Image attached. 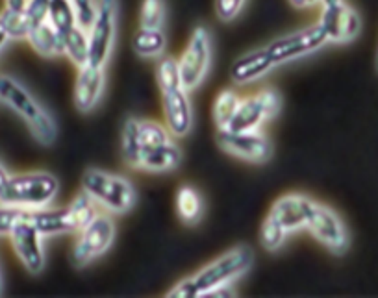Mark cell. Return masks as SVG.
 I'll return each instance as SVG.
<instances>
[{
	"instance_id": "4fadbf2b",
	"label": "cell",
	"mask_w": 378,
	"mask_h": 298,
	"mask_svg": "<svg viewBox=\"0 0 378 298\" xmlns=\"http://www.w3.org/2000/svg\"><path fill=\"white\" fill-rule=\"evenodd\" d=\"M315 202L302 195H286L278 198L269 211L267 220L278 226L280 230L287 231L299 230L308 225Z\"/></svg>"
},
{
	"instance_id": "7c38bea8",
	"label": "cell",
	"mask_w": 378,
	"mask_h": 298,
	"mask_svg": "<svg viewBox=\"0 0 378 298\" xmlns=\"http://www.w3.org/2000/svg\"><path fill=\"white\" fill-rule=\"evenodd\" d=\"M306 226L319 243H323L326 249H330L335 254H342L343 250L347 249V230H345L342 219L330 207L315 204Z\"/></svg>"
},
{
	"instance_id": "f35d334b",
	"label": "cell",
	"mask_w": 378,
	"mask_h": 298,
	"mask_svg": "<svg viewBox=\"0 0 378 298\" xmlns=\"http://www.w3.org/2000/svg\"><path fill=\"white\" fill-rule=\"evenodd\" d=\"M4 293V284H2V274H0V295Z\"/></svg>"
},
{
	"instance_id": "8992f818",
	"label": "cell",
	"mask_w": 378,
	"mask_h": 298,
	"mask_svg": "<svg viewBox=\"0 0 378 298\" xmlns=\"http://www.w3.org/2000/svg\"><path fill=\"white\" fill-rule=\"evenodd\" d=\"M115 238V226L108 215L98 213L97 217L80 230L73 249V263L76 267H82L86 263L93 262L95 257L102 255L110 249Z\"/></svg>"
},
{
	"instance_id": "1f68e13d",
	"label": "cell",
	"mask_w": 378,
	"mask_h": 298,
	"mask_svg": "<svg viewBox=\"0 0 378 298\" xmlns=\"http://www.w3.org/2000/svg\"><path fill=\"white\" fill-rule=\"evenodd\" d=\"M284 238H286V231L280 230L278 226H275L273 222L265 220L262 228V244L267 250H276L284 243Z\"/></svg>"
},
{
	"instance_id": "484cf974",
	"label": "cell",
	"mask_w": 378,
	"mask_h": 298,
	"mask_svg": "<svg viewBox=\"0 0 378 298\" xmlns=\"http://www.w3.org/2000/svg\"><path fill=\"white\" fill-rule=\"evenodd\" d=\"M239 106V98L238 95L230 89H225V91H221L215 98L214 104V119L215 124L219 126V130L228 126V122L234 117L236 110H238Z\"/></svg>"
},
{
	"instance_id": "cb8c5ba5",
	"label": "cell",
	"mask_w": 378,
	"mask_h": 298,
	"mask_svg": "<svg viewBox=\"0 0 378 298\" xmlns=\"http://www.w3.org/2000/svg\"><path fill=\"white\" fill-rule=\"evenodd\" d=\"M177 211L184 222H197L202 215V200L195 189L180 187L177 193Z\"/></svg>"
},
{
	"instance_id": "ffe728a7",
	"label": "cell",
	"mask_w": 378,
	"mask_h": 298,
	"mask_svg": "<svg viewBox=\"0 0 378 298\" xmlns=\"http://www.w3.org/2000/svg\"><path fill=\"white\" fill-rule=\"evenodd\" d=\"M182 154L173 141L165 143L162 146H156L153 150H146L140 156L135 169H145L153 170V172H164V170L175 169L180 163Z\"/></svg>"
},
{
	"instance_id": "83f0119b",
	"label": "cell",
	"mask_w": 378,
	"mask_h": 298,
	"mask_svg": "<svg viewBox=\"0 0 378 298\" xmlns=\"http://www.w3.org/2000/svg\"><path fill=\"white\" fill-rule=\"evenodd\" d=\"M164 13V2L162 0H143L140 15L141 28H151V30L162 28Z\"/></svg>"
},
{
	"instance_id": "277c9868",
	"label": "cell",
	"mask_w": 378,
	"mask_h": 298,
	"mask_svg": "<svg viewBox=\"0 0 378 298\" xmlns=\"http://www.w3.org/2000/svg\"><path fill=\"white\" fill-rule=\"evenodd\" d=\"M82 185L87 195L108 211L124 213L134 204V189L124 178L117 174L89 169L82 178Z\"/></svg>"
},
{
	"instance_id": "3957f363",
	"label": "cell",
	"mask_w": 378,
	"mask_h": 298,
	"mask_svg": "<svg viewBox=\"0 0 378 298\" xmlns=\"http://www.w3.org/2000/svg\"><path fill=\"white\" fill-rule=\"evenodd\" d=\"M0 100L8 104L15 113H19L28 122L32 134L39 143L43 145L54 143L56 124L52 117L32 98L30 93L26 91L23 85L6 74H0Z\"/></svg>"
},
{
	"instance_id": "30bf717a",
	"label": "cell",
	"mask_w": 378,
	"mask_h": 298,
	"mask_svg": "<svg viewBox=\"0 0 378 298\" xmlns=\"http://www.w3.org/2000/svg\"><path fill=\"white\" fill-rule=\"evenodd\" d=\"M10 241L15 250V254L21 260V263L25 265L26 271L32 274L41 273L45 267V255L43 247H41V233L37 230L34 222L30 220L28 211L21 217L17 225L13 226V230L10 231Z\"/></svg>"
},
{
	"instance_id": "4dcf8cb0",
	"label": "cell",
	"mask_w": 378,
	"mask_h": 298,
	"mask_svg": "<svg viewBox=\"0 0 378 298\" xmlns=\"http://www.w3.org/2000/svg\"><path fill=\"white\" fill-rule=\"evenodd\" d=\"M25 211L26 209H19V207L0 204V236H10L13 226L21 220Z\"/></svg>"
},
{
	"instance_id": "e575fe53",
	"label": "cell",
	"mask_w": 378,
	"mask_h": 298,
	"mask_svg": "<svg viewBox=\"0 0 378 298\" xmlns=\"http://www.w3.org/2000/svg\"><path fill=\"white\" fill-rule=\"evenodd\" d=\"M10 172L6 170V167L0 163V196H2V193H4V189H6L8 182H10Z\"/></svg>"
},
{
	"instance_id": "e0dca14e",
	"label": "cell",
	"mask_w": 378,
	"mask_h": 298,
	"mask_svg": "<svg viewBox=\"0 0 378 298\" xmlns=\"http://www.w3.org/2000/svg\"><path fill=\"white\" fill-rule=\"evenodd\" d=\"M30 220L34 222L41 236H56V233H67V231H80V225L74 217L73 209L61 207V209H32L28 211Z\"/></svg>"
},
{
	"instance_id": "f546056e",
	"label": "cell",
	"mask_w": 378,
	"mask_h": 298,
	"mask_svg": "<svg viewBox=\"0 0 378 298\" xmlns=\"http://www.w3.org/2000/svg\"><path fill=\"white\" fill-rule=\"evenodd\" d=\"M71 4L74 8V13H76V23H78L80 28H91L93 21L97 17V6L93 0H71Z\"/></svg>"
},
{
	"instance_id": "ba28073f",
	"label": "cell",
	"mask_w": 378,
	"mask_h": 298,
	"mask_svg": "<svg viewBox=\"0 0 378 298\" xmlns=\"http://www.w3.org/2000/svg\"><path fill=\"white\" fill-rule=\"evenodd\" d=\"M117 0H100L97 6V17L89 28V63L104 67L115 37Z\"/></svg>"
},
{
	"instance_id": "2e32d148",
	"label": "cell",
	"mask_w": 378,
	"mask_h": 298,
	"mask_svg": "<svg viewBox=\"0 0 378 298\" xmlns=\"http://www.w3.org/2000/svg\"><path fill=\"white\" fill-rule=\"evenodd\" d=\"M164 95V113L169 132L175 135H186L191 128V106L184 87L162 91Z\"/></svg>"
},
{
	"instance_id": "4316f807",
	"label": "cell",
	"mask_w": 378,
	"mask_h": 298,
	"mask_svg": "<svg viewBox=\"0 0 378 298\" xmlns=\"http://www.w3.org/2000/svg\"><path fill=\"white\" fill-rule=\"evenodd\" d=\"M0 19L6 26V32L10 39H26L32 30V23L26 12H15V10H8L4 8V12L0 13Z\"/></svg>"
},
{
	"instance_id": "7a4b0ae2",
	"label": "cell",
	"mask_w": 378,
	"mask_h": 298,
	"mask_svg": "<svg viewBox=\"0 0 378 298\" xmlns=\"http://www.w3.org/2000/svg\"><path fill=\"white\" fill-rule=\"evenodd\" d=\"M58 193V180L50 172H23L12 174L0 204L19 207V209H41L52 204Z\"/></svg>"
},
{
	"instance_id": "f1b7e54d",
	"label": "cell",
	"mask_w": 378,
	"mask_h": 298,
	"mask_svg": "<svg viewBox=\"0 0 378 298\" xmlns=\"http://www.w3.org/2000/svg\"><path fill=\"white\" fill-rule=\"evenodd\" d=\"M158 82L162 91H169V89H177L182 87V80H180V69H178V61L173 58H165L162 60L158 67Z\"/></svg>"
},
{
	"instance_id": "74e56055",
	"label": "cell",
	"mask_w": 378,
	"mask_h": 298,
	"mask_svg": "<svg viewBox=\"0 0 378 298\" xmlns=\"http://www.w3.org/2000/svg\"><path fill=\"white\" fill-rule=\"evenodd\" d=\"M324 6H329V4H335V2H342V0H323Z\"/></svg>"
},
{
	"instance_id": "52a82bcc",
	"label": "cell",
	"mask_w": 378,
	"mask_h": 298,
	"mask_svg": "<svg viewBox=\"0 0 378 298\" xmlns=\"http://www.w3.org/2000/svg\"><path fill=\"white\" fill-rule=\"evenodd\" d=\"M280 110V97L273 89L258 93L256 97L239 100V106L228 126V132H256L263 121L276 115Z\"/></svg>"
},
{
	"instance_id": "603a6c76",
	"label": "cell",
	"mask_w": 378,
	"mask_h": 298,
	"mask_svg": "<svg viewBox=\"0 0 378 298\" xmlns=\"http://www.w3.org/2000/svg\"><path fill=\"white\" fill-rule=\"evenodd\" d=\"M49 21L50 25L60 32L61 37L73 30L78 23H76V13L71 0H50Z\"/></svg>"
},
{
	"instance_id": "9a60e30c",
	"label": "cell",
	"mask_w": 378,
	"mask_h": 298,
	"mask_svg": "<svg viewBox=\"0 0 378 298\" xmlns=\"http://www.w3.org/2000/svg\"><path fill=\"white\" fill-rule=\"evenodd\" d=\"M319 25L323 26L326 39L330 41H348L358 36L362 23L358 13L354 10L345 6L343 2H335V4L324 6Z\"/></svg>"
},
{
	"instance_id": "d6a6232c",
	"label": "cell",
	"mask_w": 378,
	"mask_h": 298,
	"mask_svg": "<svg viewBox=\"0 0 378 298\" xmlns=\"http://www.w3.org/2000/svg\"><path fill=\"white\" fill-rule=\"evenodd\" d=\"M50 0H28L25 12L32 23V28L49 19Z\"/></svg>"
},
{
	"instance_id": "d4e9b609",
	"label": "cell",
	"mask_w": 378,
	"mask_h": 298,
	"mask_svg": "<svg viewBox=\"0 0 378 298\" xmlns=\"http://www.w3.org/2000/svg\"><path fill=\"white\" fill-rule=\"evenodd\" d=\"M132 47L140 56H159L165 49V36L159 28H140L132 39Z\"/></svg>"
},
{
	"instance_id": "d590c367",
	"label": "cell",
	"mask_w": 378,
	"mask_h": 298,
	"mask_svg": "<svg viewBox=\"0 0 378 298\" xmlns=\"http://www.w3.org/2000/svg\"><path fill=\"white\" fill-rule=\"evenodd\" d=\"M8 39H10V36H8L6 26H4V23H2V19H0V49H2L4 45H6Z\"/></svg>"
},
{
	"instance_id": "7402d4cb",
	"label": "cell",
	"mask_w": 378,
	"mask_h": 298,
	"mask_svg": "<svg viewBox=\"0 0 378 298\" xmlns=\"http://www.w3.org/2000/svg\"><path fill=\"white\" fill-rule=\"evenodd\" d=\"M61 39H63V54H67L78 67H84L89 63V39L84 28L76 25Z\"/></svg>"
},
{
	"instance_id": "6da1fadb",
	"label": "cell",
	"mask_w": 378,
	"mask_h": 298,
	"mask_svg": "<svg viewBox=\"0 0 378 298\" xmlns=\"http://www.w3.org/2000/svg\"><path fill=\"white\" fill-rule=\"evenodd\" d=\"M252 262H254L252 250L247 247H238L217 257L191 278L180 282L167 293V297H212L219 287H225L230 280L247 273Z\"/></svg>"
},
{
	"instance_id": "836d02e7",
	"label": "cell",
	"mask_w": 378,
	"mask_h": 298,
	"mask_svg": "<svg viewBox=\"0 0 378 298\" xmlns=\"http://www.w3.org/2000/svg\"><path fill=\"white\" fill-rule=\"evenodd\" d=\"M245 0H217V13H219L221 19H225V21H230L238 15V12L243 6Z\"/></svg>"
},
{
	"instance_id": "5b68a950",
	"label": "cell",
	"mask_w": 378,
	"mask_h": 298,
	"mask_svg": "<svg viewBox=\"0 0 378 298\" xmlns=\"http://www.w3.org/2000/svg\"><path fill=\"white\" fill-rule=\"evenodd\" d=\"M169 130L158 122L129 119L122 128V156L130 167L137 165V159L146 150L169 143Z\"/></svg>"
},
{
	"instance_id": "8fae6325",
	"label": "cell",
	"mask_w": 378,
	"mask_h": 298,
	"mask_svg": "<svg viewBox=\"0 0 378 298\" xmlns=\"http://www.w3.org/2000/svg\"><path fill=\"white\" fill-rule=\"evenodd\" d=\"M326 41H329V39H326V34H324L323 26L315 25L310 26V28H306V30L297 32V34H291V36L276 39V41H273L269 45L267 52L269 56H271V60L275 61L276 65V63H282V61L310 54L313 50L321 49Z\"/></svg>"
},
{
	"instance_id": "d6986e66",
	"label": "cell",
	"mask_w": 378,
	"mask_h": 298,
	"mask_svg": "<svg viewBox=\"0 0 378 298\" xmlns=\"http://www.w3.org/2000/svg\"><path fill=\"white\" fill-rule=\"evenodd\" d=\"M273 65H275V61L271 60L267 49L254 50L250 54L241 56L238 61H234L230 76L236 84H247V82H252V80L267 74L273 69Z\"/></svg>"
},
{
	"instance_id": "44dd1931",
	"label": "cell",
	"mask_w": 378,
	"mask_h": 298,
	"mask_svg": "<svg viewBox=\"0 0 378 298\" xmlns=\"http://www.w3.org/2000/svg\"><path fill=\"white\" fill-rule=\"evenodd\" d=\"M26 39L30 41L32 49L36 50L37 54L47 56V58L63 54V39H61L60 32L50 25L49 19L34 26Z\"/></svg>"
},
{
	"instance_id": "5bb4252c",
	"label": "cell",
	"mask_w": 378,
	"mask_h": 298,
	"mask_svg": "<svg viewBox=\"0 0 378 298\" xmlns=\"http://www.w3.org/2000/svg\"><path fill=\"white\" fill-rule=\"evenodd\" d=\"M219 145L225 148L228 154H234L241 159L249 161H263L271 154L269 141L260 135L258 132H228V130H219L217 134Z\"/></svg>"
},
{
	"instance_id": "ab89813d",
	"label": "cell",
	"mask_w": 378,
	"mask_h": 298,
	"mask_svg": "<svg viewBox=\"0 0 378 298\" xmlns=\"http://www.w3.org/2000/svg\"><path fill=\"white\" fill-rule=\"evenodd\" d=\"M377 71H378V56H377Z\"/></svg>"
},
{
	"instance_id": "8d00e7d4",
	"label": "cell",
	"mask_w": 378,
	"mask_h": 298,
	"mask_svg": "<svg viewBox=\"0 0 378 298\" xmlns=\"http://www.w3.org/2000/svg\"><path fill=\"white\" fill-rule=\"evenodd\" d=\"M295 6H308V4H313V2H318V0H291Z\"/></svg>"
},
{
	"instance_id": "ac0fdd59",
	"label": "cell",
	"mask_w": 378,
	"mask_h": 298,
	"mask_svg": "<svg viewBox=\"0 0 378 298\" xmlns=\"http://www.w3.org/2000/svg\"><path fill=\"white\" fill-rule=\"evenodd\" d=\"M104 87L102 67L87 63L80 67L78 78L74 84V104L80 111H89L98 102Z\"/></svg>"
},
{
	"instance_id": "9c48e42d",
	"label": "cell",
	"mask_w": 378,
	"mask_h": 298,
	"mask_svg": "<svg viewBox=\"0 0 378 298\" xmlns=\"http://www.w3.org/2000/svg\"><path fill=\"white\" fill-rule=\"evenodd\" d=\"M210 45L212 41L206 28H197L184 50L182 58L178 60L184 89H193L206 76L208 65H210Z\"/></svg>"
}]
</instances>
